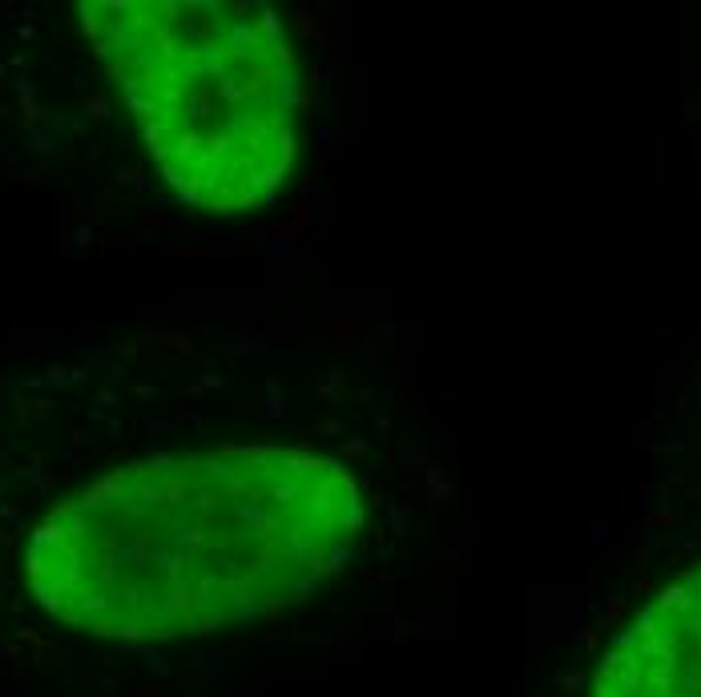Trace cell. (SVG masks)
I'll return each mask as SVG.
<instances>
[{
	"instance_id": "6da1fadb",
	"label": "cell",
	"mask_w": 701,
	"mask_h": 697,
	"mask_svg": "<svg viewBox=\"0 0 701 697\" xmlns=\"http://www.w3.org/2000/svg\"><path fill=\"white\" fill-rule=\"evenodd\" d=\"M359 528L363 492L323 452L150 456L57 504L25 544V581L85 637L186 641L311 597Z\"/></svg>"
},
{
	"instance_id": "7a4b0ae2",
	"label": "cell",
	"mask_w": 701,
	"mask_h": 697,
	"mask_svg": "<svg viewBox=\"0 0 701 697\" xmlns=\"http://www.w3.org/2000/svg\"><path fill=\"white\" fill-rule=\"evenodd\" d=\"M81 29L182 202L242 214L283 190L303 146V77L270 5L85 0Z\"/></svg>"
},
{
	"instance_id": "3957f363",
	"label": "cell",
	"mask_w": 701,
	"mask_h": 697,
	"mask_svg": "<svg viewBox=\"0 0 701 697\" xmlns=\"http://www.w3.org/2000/svg\"><path fill=\"white\" fill-rule=\"evenodd\" d=\"M593 697H701V565L673 577L613 637Z\"/></svg>"
}]
</instances>
